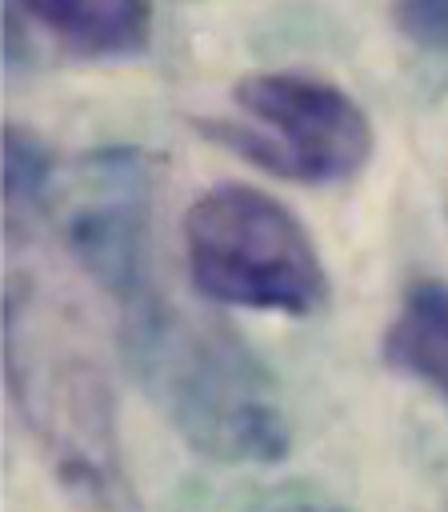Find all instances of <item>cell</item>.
<instances>
[{
  "label": "cell",
  "instance_id": "9",
  "mask_svg": "<svg viewBox=\"0 0 448 512\" xmlns=\"http://www.w3.org/2000/svg\"><path fill=\"white\" fill-rule=\"evenodd\" d=\"M280 512H344L336 504H292V508H280Z\"/></svg>",
  "mask_w": 448,
  "mask_h": 512
},
{
  "label": "cell",
  "instance_id": "1",
  "mask_svg": "<svg viewBox=\"0 0 448 512\" xmlns=\"http://www.w3.org/2000/svg\"><path fill=\"white\" fill-rule=\"evenodd\" d=\"M116 340L144 396L196 452L224 464H272L288 452L276 376L220 316L144 288L120 304Z\"/></svg>",
  "mask_w": 448,
  "mask_h": 512
},
{
  "label": "cell",
  "instance_id": "8",
  "mask_svg": "<svg viewBox=\"0 0 448 512\" xmlns=\"http://www.w3.org/2000/svg\"><path fill=\"white\" fill-rule=\"evenodd\" d=\"M396 28L432 52H448V0H408L392 8Z\"/></svg>",
  "mask_w": 448,
  "mask_h": 512
},
{
  "label": "cell",
  "instance_id": "2",
  "mask_svg": "<svg viewBox=\"0 0 448 512\" xmlns=\"http://www.w3.org/2000/svg\"><path fill=\"white\" fill-rule=\"evenodd\" d=\"M4 372L52 472L84 500L132 512L108 372L76 312L28 268H8L4 284Z\"/></svg>",
  "mask_w": 448,
  "mask_h": 512
},
{
  "label": "cell",
  "instance_id": "3",
  "mask_svg": "<svg viewBox=\"0 0 448 512\" xmlns=\"http://www.w3.org/2000/svg\"><path fill=\"white\" fill-rule=\"evenodd\" d=\"M192 284L220 304L308 316L328 296V272L300 216L240 180L212 184L184 216Z\"/></svg>",
  "mask_w": 448,
  "mask_h": 512
},
{
  "label": "cell",
  "instance_id": "5",
  "mask_svg": "<svg viewBox=\"0 0 448 512\" xmlns=\"http://www.w3.org/2000/svg\"><path fill=\"white\" fill-rule=\"evenodd\" d=\"M152 192L156 164L148 152L100 148L56 176L40 216L60 220L56 232L64 252L100 292L116 300V308L152 288Z\"/></svg>",
  "mask_w": 448,
  "mask_h": 512
},
{
  "label": "cell",
  "instance_id": "7",
  "mask_svg": "<svg viewBox=\"0 0 448 512\" xmlns=\"http://www.w3.org/2000/svg\"><path fill=\"white\" fill-rule=\"evenodd\" d=\"M384 360L448 400V280L420 276L404 288L384 328Z\"/></svg>",
  "mask_w": 448,
  "mask_h": 512
},
{
  "label": "cell",
  "instance_id": "6",
  "mask_svg": "<svg viewBox=\"0 0 448 512\" xmlns=\"http://www.w3.org/2000/svg\"><path fill=\"white\" fill-rule=\"evenodd\" d=\"M12 8L80 60L136 56L152 40V8L140 0H28Z\"/></svg>",
  "mask_w": 448,
  "mask_h": 512
},
{
  "label": "cell",
  "instance_id": "4",
  "mask_svg": "<svg viewBox=\"0 0 448 512\" xmlns=\"http://www.w3.org/2000/svg\"><path fill=\"white\" fill-rule=\"evenodd\" d=\"M232 104L236 120H200V132L276 176L332 184L356 176L372 156L368 112L324 76L248 72L232 84Z\"/></svg>",
  "mask_w": 448,
  "mask_h": 512
}]
</instances>
